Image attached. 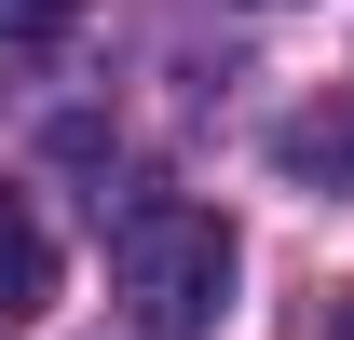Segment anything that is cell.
Returning <instances> with one entry per match:
<instances>
[{
  "mask_svg": "<svg viewBox=\"0 0 354 340\" xmlns=\"http://www.w3.org/2000/svg\"><path fill=\"white\" fill-rule=\"evenodd\" d=\"M41 299H55V245L28 218V191H0V313H41Z\"/></svg>",
  "mask_w": 354,
  "mask_h": 340,
  "instance_id": "cell-2",
  "label": "cell"
},
{
  "mask_svg": "<svg viewBox=\"0 0 354 340\" xmlns=\"http://www.w3.org/2000/svg\"><path fill=\"white\" fill-rule=\"evenodd\" d=\"M286 164H300V177H327V164H354V109H341V123H286Z\"/></svg>",
  "mask_w": 354,
  "mask_h": 340,
  "instance_id": "cell-3",
  "label": "cell"
},
{
  "mask_svg": "<svg viewBox=\"0 0 354 340\" xmlns=\"http://www.w3.org/2000/svg\"><path fill=\"white\" fill-rule=\"evenodd\" d=\"M109 272H123V313L150 340H205L232 299V232L205 205H123V232H109Z\"/></svg>",
  "mask_w": 354,
  "mask_h": 340,
  "instance_id": "cell-1",
  "label": "cell"
},
{
  "mask_svg": "<svg viewBox=\"0 0 354 340\" xmlns=\"http://www.w3.org/2000/svg\"><path fill=\"white\" fill-rule=\"evenodd\" d=\"M341 340H354V299H341Z\"/></svg>",
  "mask_w": 354,
  "mask_h": 340,
  "instance_id": "cell-5",
  "label": "cell"
},
{
  "mask_svg": "<svg viewBox=\"0 0 354 340\" xmlns=\"http://www.w3.org/2000/svg\"><path fill=\"white\" fill-rule=\"evenodd\" d=\"M68 14H82V0H0V41H55Z\"/></svg>",
  "mask_w": 354,
  "mask_h": 340,
  "instance_id": "cell-4",
  "label": "cell"
}]
</instances>
